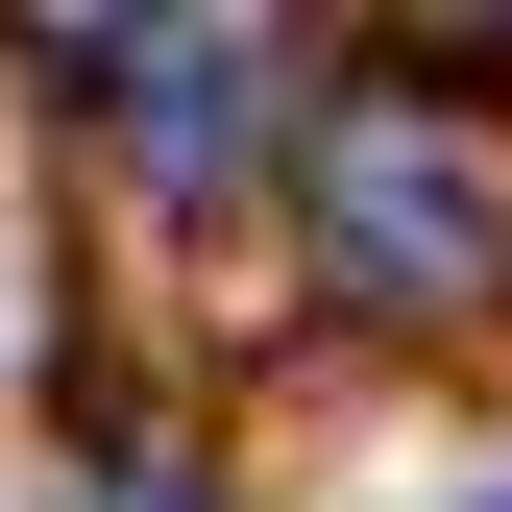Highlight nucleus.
<instances>
[{
    "mask_svg": "<svg viewBox=\"0 0 512 512\" xmlns=\"http://www.w3.org/2000/svg\"><path fill=\"white\" fill-rule=\"evenodd\" d=\"M317 269L391 293V317H488L512 293V171L439 98H342V122H317Z\"/></svg>",
    "mask_w": 512,
    "mask_h": 512,
    "instance_id": "1",
    "label": "nucleus"
},
{
    "mask_svg": "<svg viewBox=\"0 0 512 512\" xmlns=\"http://www.w3.org/2000/svg\"><path fill=\"white\" fill-rule=\"evenodd\" d=\"M244 98H269V25H147V74H122V122H147V171H220Z\"/></svg>",
    "mask_w": 512,
    "mask_h": 512,
    "instance_id": "2",
    "label": "nucleus"
},
{
    "mask_svg": "<svg viewBox=\"0 0 512 512\" xmlns=\"http://www.w3.org/2000/svg\"><path fill=\"white\" fill-rule=\"evenodd\" d=\"M98 512H220V488L171 464V439H122V464H98Z\"/></svg>",
    "mask_w": 512,
    "mask_h": 512,
    "instance_id": "3",
    "label": "nucleus"
}]
</instances>
